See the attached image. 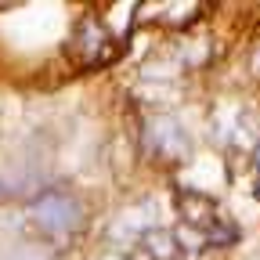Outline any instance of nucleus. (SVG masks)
<instances>
[{
  "instance_id": "nucleus-1",
  "label": "nucleus",
  "mask_w": 260,
  "mask_h": 260,
  "mask_svg": "<svg viewBox=\"0 0 260 260\" xmlns=\"http://www.w3.org/2000/svg\"><path fill=\"white\" fill-rule=\"evenodd\" d=\"M177 206H181V213H184V220L191 224V228H199V232H206V239H213V242H228L232 235H224L220 232V213H217V206L210 203V199H203V195H191V191H184L181 199H177Z\"/></svg>"
}]
</instances>
